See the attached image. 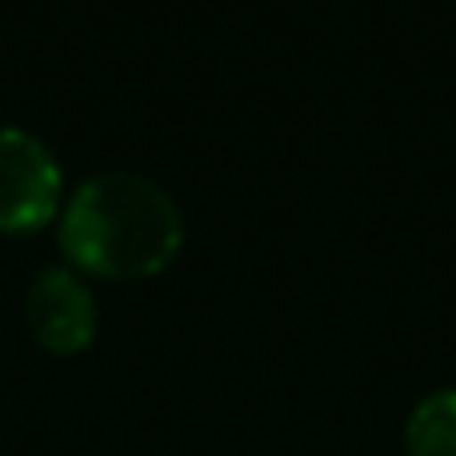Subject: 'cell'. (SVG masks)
I'll return each instance as SVG.
<instances>
[{
  "label": "cell",
  "mask_w": 456,
  "mask_h": 456,
  "mask_svg": "<svg viewBox=\"0 0 456 456\" xmlns=\"http://www.w3.org/2000/svg\"><path fill=\"white\" fill-rule=\"evenodd\" d=\"M61 165L37 133L0 125V228L24 232L45 224L61 205Z\"/></svg>",
  "instance_id": "obj_2"
},
{
  "label": "cell",
  "mask_w": 456,
  "mask_h": 456,
  "mask_svg": "<svg viewBox=\"0 0 456 456\" xmlns=\"http://www.w3.org/2000/svg\"><path fill=\"white\" fill-rule=\"evenodd\" d=\"M409 456H456V388L428 393L404 425Z\"/></svg>",
  "instance_id": "obj_4"
},
{
  "label": "cell",
  "mask_w": 456,
  "mask_h": 456,
  "mask_svg": "<svg viewBox=\"0 0 456 456\" xmlns=\"http://www.w3.org/2000/svg\"><path fill=\"white\" fill-rule=\"evenodd\" d=\"M184 221L176 200L141 173H96L61 213V248L96 276H149L176 256Z\"/></svg>",
  "instance_id": "obj_1"
},
{
  "label": "cell",
  "mask_w": 456,
  "mask_h": 456,
  "mask_svg": "<svg viewBox=\"0 0 456 456\" xmlns=\"http://www.w3.org/2000/svg\"><path fill=\"white\" fill-rule=\"evenodd\" d=\"M24 321L48 353H80L96 337V297L72 268H45L24 292Z\"/></svg>",
  "instance_id": "obj_3"
}]
</instances>
